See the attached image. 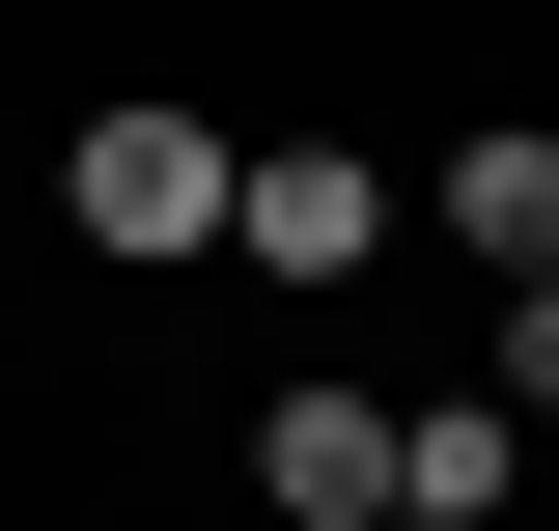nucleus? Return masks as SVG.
Wrapping results in <instances>:
<instances>
[{
    "label": "nucleus",
    "mask_w": 559,
    "mask_h": 531,
    "mask_svg": "<svg viewBox=\"0 0 559 531\" xmlns=\"http://www.w3.org/2000/svg\"><path fill=\"white\" fill-rule=\"evenodd\" d=\"M224 197H252L224 113H84L57 140V224H84V252H224Z\"/></svg>",
    "instance_id": "f257e3e1"
},
{
    "label": "nucleus",
    "mask_w": 559,
    "mask_h": 531,
    "mask_svg": "<svg viewBox=\"0 0 559 531\" xmlns=\"http://www.w3.org/2000/svg\"><path fill=\"white\" fill-rule=\"evenodd\" d=\"M392 168H364V140H252V197H224V252H252V280H364V252H392Z\"/></svg>",
    "instance_id": "f03ea898"
},
{
    "label": "nucleus",
    "mask_w": 559,
    "mask_h": 531,
    "mask_svg": "<svg viewBox=\"0 0 559 531\" xmlns=\"http://www.w3.org/2000/svg\"><path fill=\"white\" fill-rule=\"evenodd\" d=\"M252 504L280 531H392V392H280L252 420Z\"/></svg>",
    "instance_id": "7ed1b4c3"
},
{
    "label": "nucleus",
    "mask_w": 559,
    "mask_h": 531,
    "mask_svg": "<svg viewBox=\"0 0 559 531\" xmlns=\"http://www.w3.org/2000/svg\"><path fill=\"white\" fill-rule=\"evenodd\" d=\"M419 224H448L476 280H559V140H532V113H503V140H448V168H419Z\"/></svg>",
    "instance_id": "20e7f679"
},
{
    "label": "nucleus",
    "mask_w": 559,
    "mask_h": 531,
    "mask_svg": "<svg viewBox=\"0 0 559 531\" xmlns=\"http://www.w3.org/2000/svg\"><path fill=\"white\" fill-rule=\"evenodd\" d=\"M503 420H559V280H503Z\"/></svg>",
    "instance_id": "39448f33"
},
{
    "label": "nucleus",
    "mask_w": 559,
    "mask_h": 531,
    "mask_svg": "<svg viewBox=\"0 0 559 531\" xmlns=\"http://www.w3.org/2000/svg\"><path fill=\"white\" fill-rule=\"evenodd\" d=\"M392 531H448V504H392Z\"/></svg>",
    "instance_id": "423d86ee"
}]
</instances>
